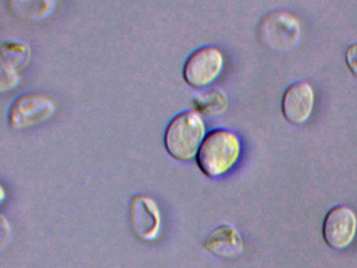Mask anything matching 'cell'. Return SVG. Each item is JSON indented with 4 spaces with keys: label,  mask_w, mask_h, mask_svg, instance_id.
Wrapping results in <instances>:
<instances>
[{
    "label": "cell",
    "mask_w": 357,
    "mask_h": 268,
    "mask_svg": "<svg viewBox=\"0 0 357 268\" xmlns=\"http://www.w3.org/2000/svg\"><path fill=\"white\" fill-rule=\"evenodd\" d=\"M241 151V140L236 132L217 128L206 133L196 155V163L208 177H221L237 165Z\"/></svg>",
    "instance_id": "obj_1"
},
{
    "label": "cell",
    "mask_w": 357,
    "mask_h": 268,
    "mask_svg": "<svg viewBox=\"0 0 357 268\" xmlns=\"http://www.w3.org/2000/svg\"><path fill=\"white\" fill-rule=\"evenodd\" d=\"M206 135V123L197 110L175 115L165 131V147L173 158L189 161L196 157Z\"/></svg>",
    "instance_id": "obj_2"
},
{
    "label": "cell",
    "mask_w": 357,
    "mask_h": 268,
    "mask_svg": "<svg viewBox=\"0 0 357 268\" xmlns=\"http://www.w3.org/2000/svg\"><path fill=\"white\" fill-rule=\"evenodd\" d=\"M261 43L273 52H288L300 41L301 23L298 17L286 10H273L259 24Z\"/></svg>",
    "instance_id": "obj_3"
},
{
    "label": "cell",
    "mask_w": 357,
    "mask_h": 268,
    "mask_svg": "<svg viewBox=\"0 0 357 268\" xmlns=\"http://www.w3.org/2000/svg\"><path fill=\"white\" fill-rule=\"evenodd\" d=\"M225 66V56L220 48L202 46L194 50L183 65V79L192 87L210 85L220 75Z\"/></svg>",
    "instance_id": "obj_4"
},
{
    "label": "cell",
    "mask_w": 357,
    "mask_h": 268,
    "mask_svg": "<svg viewBox=\"0 0 357 268\" xmlns=\"http://www.w3.org/2000/svg\"><path fill=\"white\" fill-rule=\"evenodd\" d=\"M55 111V103L47 94L26 92L14 100L8 119L14 129H24L47 121Z\"/></svg>",
    "instance_id": "obj_5"
},
{
    "label": "cell",
    "mask_w": 357,
    "mask_h": 268,
    "mask_svg": "<svg viewBox=\"0 0 357 268\" xmlns=\"http://www.w3.org/2000/svg\"><path fill=\"white\" fill-rule=\"evenodd\" d=\"M357 232V216L348 205H336L325 216L323 236L328 246L342 251L350 246Z\"/></svg>",
    "instance_id": "obj_6"
},
{
    "label": "cell",
    "mask_w": 357,
    "mask_h": 268,
    "mask_svg": "<svg viewBox=\"0 0 357 268\" xmlns=\"http://www.w3.org/2000/svg\"><path fill=\"white\" fill-rule=\"evenodd\" d=\"M130 224L137 238L153 241L160 236L162 213L155 199L146 195H137L131 199Z\"/></svg>",
    "instance_id": "obj_7"
},
{
    "label": "cell",
    "mask_w": 357,
    "mask_h": 268,
    "mask_svg": "<svg viewBox=\"0 0 357 268\" xmlns=\"http://www.w3.org/2000/svg\"><path fill=\"white\" fill-rule=\"evenodd\" d=\"M315 94L309 82H294L288 86L282 98V112L292 125L308 121L314 108Z\"/></svg>",
    "instance_id": "obj_8"
},
{
    "label": "cell",
    "mask_w": 357,
    "mask_h": 268,
    "mask_svg": "<svg viewBox=\"0 0 357 268\" xmlns=\"http://www.w3.org/2000/svg\"><path fill=\"white\" fill-rule=\"evenodd\" d=\"M206 251L222 259H236L243 253L244 244L239 232L231 225H219L204 242Z\"/></svg>",
    "instance_id": "obj_9"
},
{
    "label": "cell",
    "mask_w": 357,
    "mask_h": 268,
    "mask_svg": "<svg viewBox=\"0 0 357 268\" xmlns=\"http://www.w3.org/2000/svg\"><path fill=\"white\" fill-rule=\"evenodd\" d=\"M1 56H3V60L9 59L7 62H1V67H7V68L16 70V66H24L30 56V52H29L28 46L26 44L3 42Z\"/></svg>",
    "instance_id": "obj_10"
},
{
    "label": "cell",
    "mask_w": 357,
    "mask_h": 268,
    "mask_svg": "<svg viewBox=\"0 0 357 268\" xmlns=\"http://www.w3.org/2000/svg\"><path fill=\"white\" fill-rule=\"evenodd\" d=\"M346 63L351 73L357 77V42L350 44L346 50Z\"/></svg>",
    "instance_id": "obj_11"
},
{
    "label": "cell",
    "mask_w": 357,
    "mask_h": 268,
    "mask_svg": "<svg viewBox=\"0 0 357 268\" xmlns=\"http://www.w3.org/2000/svg\"><path fill=\"white\" fill-rule=\"evenodd\" d=\"M3 199H5V188L1 186V201H3Z\"/></svg>",
    "instance_id": "obj_12"
}]
</instances>
